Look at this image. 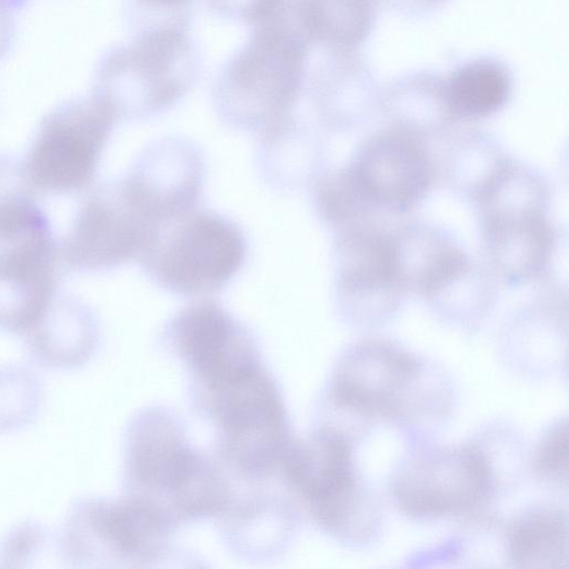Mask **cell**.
Segmentation results:
<instances>
[{
	"label": "cell",
	"mask_w": 569,
	"mask_h": 569,
	"mask_svg": "<svg viewBox=\"0 0 569 569\" xmlns=\"http://www.w3.org/2000/svg\"><path fill=\"white\" fill-rule=\"evenodd\" d=\"M310 50L277 22L251 27L214 81L213 104L221 121L260 137L286 123L305 94Z\"/></svg>",
	"instance_id": "cell-1"
},
{
	"label": "cell",
	"mask_w": 569,
	"mask_h": 569,
	"mask_svg": "<svg viewBox=\"0 0 569 569\" xmlns=\"http://www.w3.org/2000/svg\"><path fill=\"white\" fill-rule=\"evenodd\" d=\"M129 497L170 527L219 512L228 502L224 481L196 451L174 420L148 411L134 420L126 445Z\"/></svg>",
	"instance_id": "cell-2"
},
{
	"label": "cell",
	"mask_w": 569,
	"mask_h": 569,
	"mask_svg": "<svg viewBox=\"0 0 569 569\" xmlns=\"http://www.w3.org/2000/svg\"><path fill=\"white\" fill-rule=\"evenodd\" d=\"M200 70V53L189 29L144 30L102 57L91 96L116 120L148 119L178 103Z\"/></svg>",
	"instance_id": "cell-3"
},
{
	"label": "cell",
	"mask_w": 569,
	"mask_h": 569,
	"mask_svg": "<svg viewBox=\"0 0 569 569\" xmlns=\"http://www.w3.org/2000/svg\"><path fill=\"white\" fill-rule=\"evenodd\" d=\"M247 241L239 226L197 206L157 224L138 259L158 287L181 296L217 292L241 269Z\"/></svg>",
	"instance_id": "cell-4"
},
{
	"label": "cell",
	"mask_w": 569,
	"mask_h": 569,
	"mask_svg": "<svg viewBox=\"0 0 569 569\" xmlns=\"http://www.w3.org/2000/svg\"><path fill=\"white\" fill-rule=\"evenodd\" d=\"M206 387L224 458L248 476L268 475L288 449L277 385L256 363Z\"/></svg>",
	"instance_id": "cell-5"
},
{
	"label": "cell",
	"mask_w": 569,
	"mask_h": 569,
	"mask_svg": "<svg viewBox=\"0 0 569 569\" xmlns=\"http://www.w3.org/2000/svg\"><path fill=\"white\" fill-rule=\"evenodd\" d=\"M287 478L319 526L365 539L371 531L369 501L355 471L352 443L335 428H323L284 453Z\"/></svg>",
	"instance_id": "cell-6"
},
{
	"label": "cell",
	"mask_w": 569,
	"mask_h": 569,
	"mask_svg": "<svg viewBox=\"0 0 569 569\" xmlns=\"http://www.w3.org/2000/svg\"><path fill=\"white\" fill-rule=\"evenodd\" d=\"M116 121L92 96L53 108L41 120L23 161L34 188L57 194L86 189Z\"/></svg>",
	"instance_id": "cell-7"
},
{
	"label": "cell",
	"mask_w": 569,
	"mask_h": 569,
	"mask_svg": "<svg viewBox=\"0 0 569 569\" xmlns=\"http://www.w3.org/2000/svg\"><path fill=\"white\" fill-rule=\"evenodd\" d=\"M496 489L492 462L477 445L435 450L408 462L392 482L400 509L417 518L469 515Z\"/></svg>",
	"instance_id": "cell-8"
},
{
	"label": "cell",
	"mask_w": 569,
	"mask_h": 569,
	"mask_svg": "<svg viewBox=\"0 0 569 569\" xmlns=\"http://www.w3.org/2000/svg\"><path fill=\"white\" fill-rule=\"evenodd\" d=\"M333 236L335 289L340 313L360 327L387 322L407 293L395 272L391 229L377 218Z\"/></svg>",
	"instance_id": "cell-9"
},
{
	"label": "cell",
	"mask_w": 569,
	"mask_h": 569,
	"mask_svg": "<svg viewBox=\"0 0 569 569\" xmlns=\"http://www.w3.org/2000/svg\"><path fill=\"white\" fill-rule=\"evenodd\" d=\"M168 526L138 500H81L71 509L62 546L68 560L79 566L93 561H147L160 557L169 538Z\"/></svg>",
	"instance_id": "cell-10"
},
{
	"label": "cell",
	"mask_w": 569,
	"mask_h": 569,
	"mask_svg": "<svg viewBox=\"0 0 569 569\" xmlns=\"http://www.w3.org/2000/svg\"><path fill=\"white\" fill-rule=\"evenodd\" d=\"M152 231L121 179L97 186L78 208L60 257L76 271H104L138 258Z\"/></svg>",
	"instance_id": "cell-11"
},
{
	"label": "cell",
	"mask_w": 569,
	"mask_h": 569,
	"mask_svg": "<svg viewBox=\"0 0 569 569\" xmlns=\"http://www.w3.org/2000/svg\"><path fill=\"white\" fill-rule=\"evenodd\" d=\"M348 164L371 204L383 216L413 211L430 193L437 176L425 139L393 127L368 137Z\"/></svg>",
	"instance_id": "cell-12"
},
{
	"label": "cell",
	"mask_w": 569,
	"mask_h": 569,
	"mask_svg": "<svg viewBox=\"0 0 569 569\" xmlns=\"http://www.w3.org/2000/svg\"><path fill=\"white\" fill-rule=\"evenodd\" d=\"M422 365L398 345L366 339L340 357L332 378L333 400L359 416L398 418L409 410Z\"/></svg>",
	"instance_id": "cell-13"
},
{
	"label": "cell",
	"mask_w": 569,
	"mask_h": 569,
	"mask_svg": "<svg viewBox=\"0 0 569 569\" xmlns=\"http://www.w3.org/2000/svg\"><path fill=\"white\" fill-rule=\"evenodd\" d=\"M60 261L49 220L0 244L1 330L28 333L39 322L57 297Z\"/></svg>",
	"instance_id": "cell-14"
},
{
	"label": "cell",
	"mask_w": 569,
	"mask_h": 569,
	"mask_svg": "<svg viewBox=\"0 0 569 569\" xmlns=\"http://www.w3.org/2000/svg\"><path fill=\"white\" fill-rule=\"evenodd\" d=\"M204 176L199 149L182 138L148 146L121 178L134 206L154 228L198 204Z\"/></svg>",
	"instance_id": "cell-15"
},
{
	"label": "cell",
	"mask_w": 569,
	"mask_h": 569,
	"mask_svg": "<svg viewBox=\"0 0 569 569\" xmlns=\"http://www.w3.org/2000/svg\"><path fill=\"white\" fill-rule=\"evenodd\" d=\"M168 331L178 353L204 386L259 363L250 332L213 300L179 310Z\"/></svg>",
	"instance_id": "cell-16"
},
{
	"label": "cell",
	"mask_w": 569,
	"mask_h": 569,
	"mask_svg": "<svg viewBox=\"0 0 569 569\" xmlns=\"http://www.w3.org/2000/svg\"><path fill=\"white\" fill-rule=\"evenodd\" d=\"M548 213L512 210L478 216L487 266L498 280L520 287L539 278L557 233Z\"/></svg>",
	"instance_id": "cell-17"
},
{
	"label": "cell",
	"mask_w": 569,
	"mask_h": 569,
	"mask_svg": "<svg viewBox=\"0 0 569 569\" xmlns=\"http://www.w3.org/2000/svg\"><path fill=\"white\" fill-rule=\"evenodd\" d=\"M391 246L399 283L422 299L470 258L450 231L426 221L392 228Z\"/></svg>",
	"instance_id": "cell-18"
},
{
	"label": "cell",
	"mask_w": 569,
	"mask_h": 569,
	"mask_svg": "<svg viewBox=\"0 0 569 569\" xmlns=\"http://www.w3.org/2000/svg\"><path fill=\"white\" fill-rule=\"evenodd\" d=\"M271 19L310 49L340 51L357 46L372 21L370 0H276Z\"/></svg>",
	"instance_id": "cell-19"
},
{
	"label": "cell",
	"mask_w": 569,
	"mask_h": 569,
	"mask_svg": "<svg viewBox=\"0 0 569 569\" xmlns=\"http://www.w3.org/2000/svg\"><path fill=\"white\" fill-rule=\"evenodd\" d=\"M510 159L493 136L467 128L447 137L436 168L447 189L475 203Z\"/></svg>",
	"instance_id": "cell-20"
},
{
	"label": "cell",
	"mask_w": 569,
	"mask_h": 569,
	"mask_svg": "<svg viewBox=\"0 0 569 569\" xmlns=\"http://www.w3.org/2000/svg\"><path fill=\"white\" fill-rule=\"evenodd\" d=\"M27 335L39 360L50 366L72 367L90 353L97 339V323L81 301L57 296Z\"/></svg>",
	"instance_id": "cell-21"
},
{
	"label": "cell",
	"mask_w": 569,
	"mask_h": 569,
	"mask_svg": "<svg viewBox=\"0 0 569 569\" xmlns=\"http://www.w3.org/2000/svg\"><path fill=\"white\" fill-rule=\"evenodd\" d=\"M506 549L518 568L567 567L568 519L556 508H536L515 518L507 530Z\"/></svg>",
	"instance_id": "cell-22"
},
{
	"label": "cell",
	"mask_w": 569,
	"mask_h": 569,
	"mask_svg": "<svg viewBox=\"0 0 569 569\" xmlns=\"http://www.w3.org/2000/svg\"><path fill=\"white\" fill-rule=\"evenodd\" d=\"M441 90L452 119L480 120L505 107L511 94V79L502 64L478 59L451 72Z\"/></svg>",
	"instance_id": "cell-23"
},
{
	"label": "cell",
	"mask_w": 569,
	"mask_h": 569,
	"mask_svg": "<svg viewBox=\"0 0 569 569\" xmlns=\"http://www.w3.org/2000/svg\"><path fill=\"white\" fill-rule=\"evenodd\" d=\"M498 279L488 266L469 258L423 299L440 319L465 328L479 325L493 308Z\"/></svg>",
	"instance_id": "cell-24"
},
{
	"label": "cell",
	"mask_w": 569,
	"mask_h": 569,
	"mask_svg": "<svg viewBox=\"0 0 569 569\" xmlns=\"http://www.w3.org/2000/svg\"><path fill=\"white\" fill-rule=\"evenodd\" d=\"M311 188L315 211L333 233L381 214L365 194L348 163L325 170Z\"/></svg>",
	"instance_id": "cell-25"
},
{
	"label": "cell",
	"mask_w": 569,
	"mask_h": 569,
	"mask_svg": "<svg viewBox=\"0 0 569 569\" xmlns=\"http://www.w3.org/2000/svg\"><path fill=\"white\" fill-rule=\"evenodd\" d=\"M47 220L23 162L0 154V244L20 238Z\"/></svg>",
	"instance_id": "cell-26"
},
{
	"label": "cell",
	"mask_w": 569,
	"mask_h": 569,
	"mask_svg": "<svg viewBox=\"0 0 569 569\" xmlns=\"http://www.w3.org/2000/svg\"><path fill=\"white\" fill-rule=\"evenodd\" d=\"M389 127L411 132L422 139L441 136L452 117L441 87L397 90L386 101Z\"/></svg>",
	"instance_id": "cell-27"
},
{
	"label": "cell",
	"mask_w": 569,
	"mask_h": 569,
	"mask_svg": "<svg viewBox=\"0 0 569 569\" xmlns=\"http://www.w3.org/2000/svg\"><path fill=\"white\" fill-rule=\"evenodd\" d=\"M192 0H130L128 19L136 33L177 27L189 29Z\"/></svg>",
	"instance_id": "cell-28"
},
{
	"label": "cell",
	"mask_w": 569,
	"mask_h": 569,
	"mask_svg": "<svg viewBox=\"0 0 569 569\" xmlns=\"http://www.w3.org/2000/svg\"><path fill=\"white\" fill-rule=\"evenodd\" d=\"M535 469L545 480L567 485L568 423L559 420L542 436L535 455Z\"/></svg>",
	"instance_id": "cell-29"
},
{
	"label": "cell",
	"mask_w": 569,
	"mask_h": 569,
	"mask_svg": "<svg viewBox=\"0 0 569 569\" xmlns=\"http://www.w3.org/2000/svg\"><path fill=\"white\" fill-rule=\"evenodd\" d=\"M276 0H206L208 9L216 16L254 26L263 19Z\"/></svg>",
	"instance_id": "cell-30"
},
{
	"label": "cell",
	"mask_w": 569,
	"mask_h": 569,
	"mask_svg": "<svg viewBox=\"0 0 569 569\" xmlns=\"http://www.w3.org/2000/svg\"><path fill=\"white\" fill-rule=\"evenodd\" d=\"M26 0H0V59L8 51L14 36V14Z\"/></svg>",
	"instance_id": "cell-31"
}]
</instances>
